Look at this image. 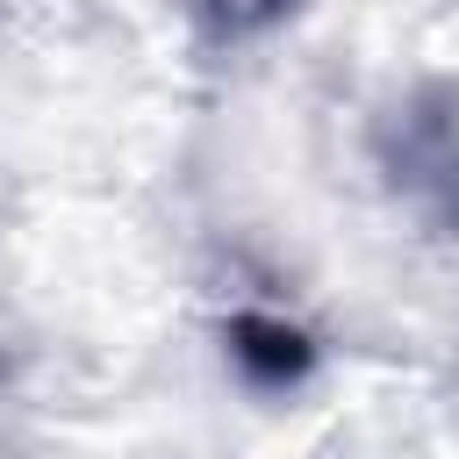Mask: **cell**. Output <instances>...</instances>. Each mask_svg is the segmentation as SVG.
Masks as SVG:
<instances>
[{
	"mask_svg": "<svg viewBox=\"0 0 459 459\" xmlns=\"http://www.w3.org/2000/svg\"><path fill=\"white\" fill-rule=\"evenodd\" d=\"M222 351L244 373V387H258V394H287L316 373V337L287 316H265V308H237L222 323Z\"/></svg>",
	"mask_w": 459,
	"mask_h": 459,
	"instance_id": "7a4b0ae2",
	"label": "cell"
},
{
	"mask_svg": "<svg viewBox=\"0 0 459 459\" xmlns=\"http://www.w3.org/2000/svg\"><path fill=\"white\" fill-rule=\"evenodd\" d=\"M373 158L430 237H459V79H423L373 129Z\"/></svg>",
	"mask_w": 459,
	"mask_h": 459,
	"instance_id": "6da1fadb",
	"label": "cell"
},
{
	"mask_svg": "<svg viewBox=\"0 0 459 459\" xmlns=\"http://www.w3.org/2000/svg\"><path fill=\"white\" fill-rule=\"evenodd\" d=\"M294 14V0H201V22L215 43H251L265 29H280Z\"/></svg>",
	"mask_w": 459,
	"mask_h": 459,
	"instance_id": "3957f363",
	"label": "cell"
}]
</instances>
